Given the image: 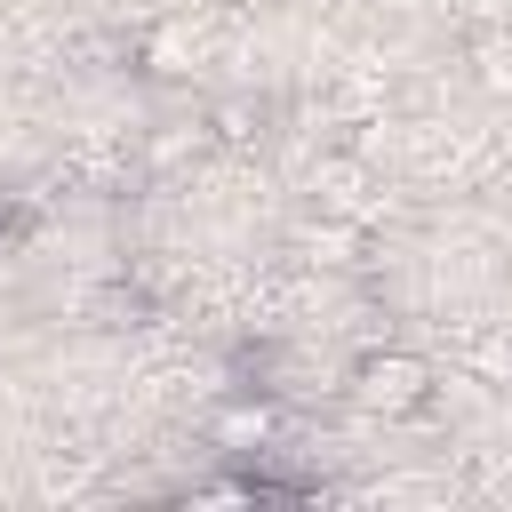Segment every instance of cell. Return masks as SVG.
<instances>
[{
  "label": "cell",
  "instance_id": "7",
  "mask_svg": "<svg viewBox=\"0 0 512 512\" xmlns=\"http://www.w3.org/2000/svg\"><path fill=\"white\" fill-rule=\"evenodd\" d=\"M464 72L480 96H512V24H480L464 40Z\"/></svg>",
  "mask_w": 512,
  "mask_h": 512
},
{
  "label": "cell",
  "instance_id": "1",
  "mask_svg": "<svg viewBox=\"0 0 512 512\" xmlns=\"http://www.w3.org/2000/svg\"><path fill=\"white\" fill-rule=\"evenodd\" d=\"M432 392H440V376H432V360L408 352V344H368V352L344 360V400H352L360 416L408 424V416L432 408Z\"/></svg>",
  "mask_w": 512,
  "mask_h": 512
},
{
  "label": "cell",
  "instance_id": "9",
  "mask_svg": "<svg viewBox=\"0 0 512 512\" xmlns=\"http://www.w3.org/2000/svg\"><path fill=\"white\" fill-rule=\"evenodd\" d=\"M88 312H96L104 328H144V320H152V288H144V280H112V288L88 296Z\"/></svg>",
  "mask_w": 512,
  "mask_h": 512
},
{
  "label": "cell",
  "instance_id": "10",
  "mask_svg": "<svg viewBox=\"0 0 512 512\" xmlns=\"http://www.w3.org/2000/svg\"><path fill=\"white\" fill-rule=\"evenodd\" d=\"M200 120L216 128V144H256V136H264V104H256V96H216Z\"/></svg>",
  "mask_w": 512,
  "mask_h": 512
},
{
  "label": "cell",
  "instance_id": "4",
  "mask_svg": "<svg viewBox=\"0 0 512 512\" xmlns=\"http://www.w3.org/2000/svg\"><path fill=\"white\" fill-rule=\"evenodd\" d=\"M280 432H288V416H280V400L264 384H248V392H232V400H216L200 416V440L216 456H264V448H280Z\"/></svg>",
  "mask_w": 512,
  "mask_h": 512
},
{
  "label": "cell",
  "instance_id": "8",
  "mask_svg": "<svg viewBox=\"0 0 512 512\" xmlns=\"http://www.w3.org/2000/svg\"><path fill=\"white\" fill-rule=\"evenodd\" d=\"M464 376L488 384V392H512V328H488L464 344Z\"/></svg>",
  "mask_w": 512,
  "mask_h": 512
},
{
  "label": "cell",
  "instance_id": "2",
  "mask_svg": "<svg viewBox=\"0 0 512 512\" xmlns=\"http://www.w3.org/2000/svg\"><path fill=\"white\" fill-rule=\"evenodd\" d=\"M208 56H216V32H208L200 16H152V24L128 40V72H136L144 88H192V80L208 72Z\"/></svg>",
  "mask_w": 512,
  "mask_h": 512
},
{
  "label": "cell",
  "instance_id": "5",
  "mask_svg": "<svg viewBox=\"0 0 512 512\" xmlns=\"http://www.w3.org/2000/svg\"><path fill=\"white\" fill-rule=\"evenodd\" d=\"M368 192H376V176H368L360 152H320V160L304 168V200H312V208H352V216H368Z\"/></svg>",
  "mask_w": 512,
  "mask_h": 512
},
{
  "label": "cell",
  "instance_id": "3",
  "mask_svg": "<svg viewBox=\"0 0 512 512\" xmlns=\"http://www.w3.org/2000/svg\"><path fill=\"white\" fill-rule=\"evenodd\" d=\"M288 248H296L312 272H368V264H376V224L352 216V208H312V216L288 232Z\"/></svg>",
  "mask_w": 512,
  "mask_h": 512
},
{
  "label": "cell",
  "instance_id": "6",
  "mask_svg": "<svg viewBox=\"0 0 512 512\" xmlns=\"http://www.w3.org/2000/svg\"><path fill=\"white\" fill-rule=\"evenodd\" d=\"M208 152H216V128H208V120H168V128H152V136H144V168H152V176L200 168Z\"/></svg>",
  "mask_w": 512,
  "mask_h": 512
}]
</instances>
